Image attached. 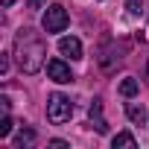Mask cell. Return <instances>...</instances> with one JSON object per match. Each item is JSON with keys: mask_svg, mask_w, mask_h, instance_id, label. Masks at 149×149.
I'll return each mask as SVG.
<instances>
[{"mask_svg": "<svg viewBox=\"0 0 149 149\" xmlns=\"http://www.w3.org/2000/svg\"><path fill=\"white\" fill-rule=\"evenodd\" d=\"M50 146H53V149H67L70 143H67V140H58V137H56V140H50Z\"/></svg>", "mask_w": 149, "mask_h": 149, "instance_id": "14", "label": "cell"}, {"mask_svg": "<svg viewBox=\"0 0 149 149\" xmlns=\"http://www.w3.org/2000/svg\"><path fill=\"white\" fill-rule=\"evenodd\" d=\"M111 146H114V149H117V146H129V149H134V146H137V140H134L129 132H120V134L111 140Z\"/></svg>", "mask_w": 149, "mask_h": 149, "instance_id": "8", "label": "cell"}, {"mask_svg": "<svg viewBox=\"0 0 149 149\" xmlns=\"http://www.w3.org/2000/svg\"><path fill=\"white\" fill-rule=\"evenodd\" d=\"M35 143V132L32 129H24V132H18V137H15V146H32Z\"/></svg>", "mask_w": 149, "mask_h": 149, "instance_id": "10", "label": "cell"}, {"mask_svg": "<svg viewBox=\"0 0 149 149\" xmlns=\"http://www.w3.org/2000/svg\"><path fill=\"white\" fill-rule=\"evenodd\" d=\"M146 76H149V61H146Z\"/></svg>", "mask_w": 149, "mask_h": 149, "instance_id": "17", "label": "cell"}, {"mask_svg": "<svg viewBox=\"0 0 149 149\" xmlns=\"http://www.w3.org/2000/svg\"><path fill=\"white\" fill-rule=\"evenodd\" d=\"M0 73H3V76L9 73V56H0Z\"/></svg>", "mask_w": 149, "mask_h": 149, "instance_id": "13", "label": "cell"}, {"mask_svg": "<svg viewBox=\"0 0 149 149\" xmlns=\"http://www.w3.org/2000/svg\"><path fill=\"white\" fill-rule=\"evenodd\" d=\"M9 134H12V117L3 114L0 117V137H9Z\"/></svg>", "mask_w": 149, "mask_h": 149, "instance_id": "11", "label": "cell"}, {"mask_svg": "<svg viewBox=\"0 0 149 149\" xmlns=\"http://www.w3.org/2000/svg\"><path fill=\"white\" fill-rule=\"evenodd\" d=\"M126 9H129V15L137 18V15L143 12V3H140V0H126Z\"/></svg>", "mask_w": 149, "mask_h": 149, "instance_id": "12", "label": "cell"}, {"mask_svg": "<svg viewBox=\"0 0 149 149\" xmlns=\"http://www.w3.org/2000/svg\"><path fill=\"white\" fill-rule=\"evenodd\" d=\"M88 117H91V123H94V129H97L100 134H105V132H108V123H105V117H102V102H100V100H94V102H91Z\"/></svg>", "mask_w": 149, "mask_h": 149, "instance_id": "6", "label": "cell"}, {"mask_svg": "<svg viewBox=\"0 0 149 149\" xmlns=\"http://www.w3.org/2000/svg\"><path fill=\"white\" fill-rule=\"evenodd\" d=\"M44 56H47V44L38 32L32 29H21L15 38V61L24 73H38L44 67Z\"/></svg>", "mask_w": 149, "mask_h": 149, "instance_id": "1", "label": "cell"}, {"mask_svg": "<svg viewBox=\"0 0 149 149\" xmlns=\"http://www.w3.org/2000/svg\"><path fill=\"white\" fill-rule=\"evenodd\" d=\"M58 53L76 61V58H82V41H79V38H73V35H64V38L58 41Z\"/></svg>", "mask_w": 149, "mask_h": 149, "instance_id": "5", "label": "cell"}, {"mask_svg": "<svg viewBox=\"0 0 149 149\" xmlns=\"http://www.w3.org/2000/svg\"><path fill=\"white\" fill-rule=\"evenodd\" d=\"M70 114H73V102H70L64 94H53L50 102H47V120L58 126V123H67Z\"/></svg>", "mask_w": 149, "mask_h": 149, "instance_id": "2", "label": "cell"}, {"mask_svg": "<svg viewBox=\"0 0 149 149\" xmlns=\"http://www.w3.org/2000/svg\"><path fill=\"white\" fill-rule=\"evenodd\" d=\"M137 91H140L137 79H132V76H129V79H123V82H120V94H123V97H134Z\"/></svg>", "mask_w": 149, "mask_h": 149, "instance_id": "7", "label": "cell"}, {"mask_svg": "<svg viewBox=\"0 0 149 149\" xmlns=\"http://www.w3.org/2000/svg\"><path fill=\"white\" fill-rule=\"evenodd\" d=\"M44 32H64L67 29V24H70V18H67V9L61 6V3H53V6H47V12H44Z\"/></svg>", "mask_w": 149, "mask_h": 149, "instance_id": "3", "label": "cell"}, {"mask_svg": "<svg viewBox=\"0 0 149 149\" xmlns=\"http://www.w3.org/2000/svg\"><path fill=\"white\" fill-rule=\"evenodd\" d=\"M29 6H32V9H38V6H41V0H29Z\"/></svg>", "mask_w": 149, "mask_h": 149, "instance_id": "15", "label": "cell"}, {"mask_svg": "<svg viewBox=\"0 0 149 149\" xmlns=\"http://www.w3.org/2000/svg\"><path fill=\"white\" fill-rule=\"evenodd\" d=\"M126 114H129V120H134V123H140V120L146 117L143 105H137V102H129V105H126Z\"/></svg>", "mask_w": 149, "mask_h": 149, "instance_id": "9", "label": "cell"}, {"mask_svg": "<svg viewBox=\"0 0 149 149\" xmlns=\"http://www.w3.org/2000/svg\"><path fill=\"white\" fill-rule=\"evenodd\" d=\"M15 3V0H0V6H12Z\"/></svg>", "mask_w": 149, "mask_h": 149, "instance_id": "16", "label": "cell"}, {"mask_svg": "<svg viewBox=\"0 0 149 149\" xmlns=\"http://www.w3.org/2000/svg\"><path fill=\"white\" fill-rule=\"evenodd\" d=\"M47 76H50L53 82H58V85L73 82V73H70V67H67L61 58H50V61H47Z\"/></svg>", "mask_w": 149, "mask_h": 149, "instance_id": "4", "label": "cell"}]
</instances>
